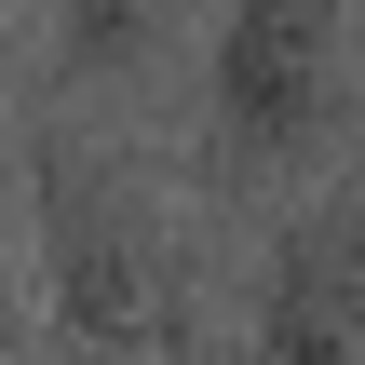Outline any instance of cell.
I'll return each instance as SVG.
<instances>
[{
	"label": "cell",
	"instance_id": "1",
	"mask_svg": "<svg viewBox=\"0 0 365 365\" xmlns=\"http://www.w3.org/2000/svg\"><path fill=\"white\" fill-rule=\"evenodd\" d=\"M27 284H41V352L95 365H230V257L203 176H163L149 122L41 108L27 135Z\"/></svg>",
	"mask_w": 365,
	"mask_h": 365
},
{
	"label": "cell",
	"instance_id": "2",
	"mask_svg": "<svg viewBox=\"0 0 365 365\" xmlns=\"http://www.w3.org/2000/svg\"><path fill=\"white\" fill-rule=\"evenodd\" d=\"M365 163V0H217L203 27V190L298 203Z\"/></svg>",
	"mask_w": 365,
	"mask_h": 365
},
{
	"label": "cell",
	"instance_id": "3",
	"mask_svg": "<svg viewBox=\"0 0 365 365\" xmlns=\"http://www.w3.org/2000/svg\"><path fill=\"white\" fill-rule=\"evenodd\" d=\"M230 365H365V163L271 203L230 312Z\"/></svg>",
	"mask_w": 365,
	"mask_h": 365
},
{
	"label": "cell",
	"instance_id": "4",
	"mask_svg": "<svg viewBox=\"0 0 365 365\" xmlns=\"http://www.w3.org/2000/svg\"><path fill=\"white\" fill-rule=\"evenodd\" d=\"M217 0H54V108L135 122L190 54H203Z\"/></svg>",
	"mask_w": 365,
	"mask_h": 365
},
{
	"label": "cell",
	"instance_id": "5",
	"mask_svg": "<svg viewBox=\"0 0 365 365\" xmlns=\"http://www.w3.org/2000/svg\"><path fill=\"white\" fill-rule=\"evenodd\" d=\"M27 339H41V284H27V257L0 244V365L27 352Z\"/></svg>",
	"mask_w": 365,
	"mask_h": 365
},
{
	"label": "cell",
	"instance_id": "6",
	"mask_svg": "<svg viewBox=\"0 0 365 365\" xmlns=\"http://www.w3.org/2000/svg\"><path fill=\"white\" fill-rule=\"evenodd\" d=\"M0 81H14V0H0Z\"/></svg>",
	"mask_w": 365,
	"mask_h": 365
},
{
	"label": "cell",
	"instance_id": "7",
	"mask_svg": "<svg viewBox=\"0 0 365 365\" xmlns=\"http://www.w3.org/2000/svg\"><path fill=\"white\" fill-rule=\"evenodd\" d=\"M41 365H95V352H41Z\"/></svg>",
	"mask_w": 365,
	"mask_h": 365
}]
</instances>
